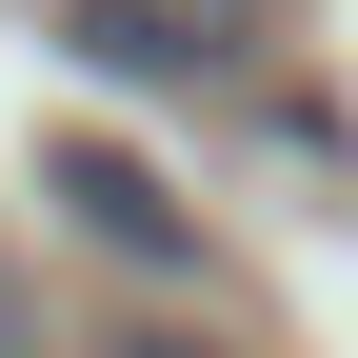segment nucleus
Segmentation results:
<instances>
[{
    "label": "nucleus",
    "instance_id": "f257e3e1",
    "mask_svg": "<svg viewBox=\"0 0 358 358\" xmlns=\"http://www.w3.org/2000/svg\"><path fill=\"white\" fill-rule=\"evenodd\" d=\"M60 40L100 80H239L259 60V0H60Z\"/></svg>",
    "mask_w": 358,
    "mask_h": 358
},
{
    "label": "nucleus",
    "instance_id": "f03ea898",
    "mask_svg": "<svg viewBox=\"0 0 358 358\" xmlns=\"http://www.w3.org/2000/svg\"><path fill=\"white\" fill-rule=\"evenodd\" d=\"M40 199H60L100 259H140V279L199 259V199H159V159H120V140H40Z\"/></svg>",
    "mask_w": 358,
    "mask_h": 358
},
{
    "label": "nucleus",
    "instance_id": "7ed1b4c3",
    "mask_svg": "<svg viewBox=\"0 0 358 358\" xmlns=\"http://www.w3.org/2000/svg\"><path fill=\"white\" fill-rule=\"evenodd\" d=\"M0 358H60V338H40V279H20V259H0Z\"/></svg>",
    "mask_w": 358,
    "mask_h": 358
},
{
    "label": "nucleus",
    "instance_id": "20e7f679",
    "mask_svg": "<svg viewBox=\"0 0 358 358\" xmlns=\"http://www.w3.org/2000/svg\"><path fill=\"white\" fill-rule=\"evenodd\" d=\"M80 358H219V338H179V319H120V338H80Z\"/></svg>",
    "mask_w": 358,
    "mask_h": 358
}]
</instances>
